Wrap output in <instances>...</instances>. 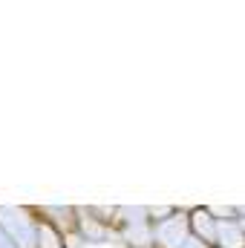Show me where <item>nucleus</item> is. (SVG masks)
I'll use <instances>...</instances> for the list:
<instances>
[{"label":"nucleus","mask_w":245,"mask_h":248,"mask_svg":"<svg viewBox=\"0 0 245 248\" xmlns=\"http://www.w3.org/2000/svg\"><path fill=\"white\" fill-rule=\"evenodd\" d=\"M38 214L29 208L0 205V228L15 240L17 248H38Z\"/></svg>","instance_id":"nucleus-1"},{"label":"nucleus","mask_w":245,"mask_h":248,"mask_svg":"<svg viewBox=\"0 0 245 248\" xmlns=\"http://www.w3.org/2000/svg\"><path fill=\"white\" fill-rule=\"evenodd\" d=\"M190 237V219L187 211H170L168 217L153 222V248H182Z\"/></svg>","instance_id":"nucleus-2"},{"label":"nucleus","mask_w":245,"mask_h":248,"mask_svg":"<svg viewBox=\"0 0 245 248\" xmlns=\"http://www.w3.org/2000/svg\"><path fill=\"white\" fill-rule=\"evenodd\" d=\"M187 219H190V234L193 237H199L208 246H216L219 219H216V214L211 208H193V211H187Z\"/></svg>","instance_id":"nucleus-3"},{"label":"nucleus","mask_w":245,"mask_h":248,"mask_svg":"<svg viewBox=\"0 0 245 248\" xmlns=\"http://www.w3.org/2000/svg\"><path fill=\"white\" fill-rule=\"evenodd\" d=\"M38 219L49 222L52 228H58L61 234L72 237L75 234V225H78V208H63V205H44L35 211Z\"/></svg>","instance_id":"nucleus-4"},{"label":"nucleus","mask_w":245,"mask_h":248,"mask_svg":"<svg viewBox=\"0 0 245 248\" xmlns=\"http://www.w3.org/2000/svg\"><path fill=\"white\" fill-rule=\"evenodd\" d=\"M66 234H61L58 228H52L49 222H44L41 219V225H38V248H66Z\"/></svg>","instance_id":"nucleus-5"},{"label":"nucleus","mask_w":245,"mask_h":248,"mask_svg":"<svg viewBox=\"0 0 245 248\" xmlns=\"http://www.w3.org/2000/svg\"><path fill=\"white\" fill-rule=\"evenodd\" d=\"M0 248H17V246H15V240H12L3 228H0Z\"/></svg>","instance_id":"nucleus-6"}]
</instances>
